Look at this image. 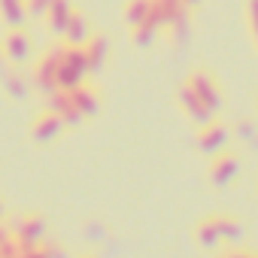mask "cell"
I'll use <instances>...</instances> for the list:
<instances>
[{"mask_svg": "<svg viewBox=\"0 0 258 258\" xmlns=\"http://www.w3.org/2000/svg\"><path fill=\"white\" fill-rule=\"evenodd\" d=\"M228 137H231V131L219 121V118H210V121H204V124H198V134H195V140H198V149L204 152V155H219L225 146H228Z\"/></svg>", "mask_w": 258, "mask_h": 258, "instance_id": "obj_1", "label": "cell"}, {"mask_svg": "<svg viewBox=\"0 0 258 258\" xmlns=\"http://www.w3.org/2000/svg\"><path fill=\"white\" fill-rule=\"evenodd\" d=\"M13 234H16L22 252H25V249H34V246H40L43 237H46V222H43V216H37V213L19 216L16 225H13Z\"/></svg>", "mask_w": 258, "mask_h": 258, "instance_id": "obj_2", "label": "cell"}, {"mask_svg": "<svg viewBox=\"0 0 258 258\" xmlns=\"http://www.w3.org/2000/svg\"><path fill=\"white\" fill-rule=\"evenodd\" d=\"M185 82L195 88V94H198L213 112H219V106H222V88H219V82H216L213 73H207V70H191V73L185 76Z\"/></svg>", "mask_w": 258, "mask_h": 258, "instance_id": "obj_3", "label": "cell"}, {"mask_svg": "<svg viewBox=\"0 0 258 258\" xmlns=\"http://www.w3.org/2000/svg\"><path fill=\"white\" fill-rule=\"evenodd\" d=\"M176 103H179V109L195 121V124H204V121H210V118H216V112L195 94V88L188 85V82H182L179 85V91H176Z\"/></svg>", "mask_w": 258, "mask_h": 258, "instance_id": "obj_4", "label": "cell"}, {"mask_svg": "<svg viewBox=\"0 0 258 258\" xmlns=\"http://www.w3.org/2000/svg\"><path fill=\"white\" fill-rule=\"evenodd\" d=\"M58 58H61V46H52L46 55H40V61L34 64V82L37 88H43L46 94L58 88L55 76H58Z\"/></svg>", "mask_w": 258, "mask_h": 258, "instance_id": "obj_5", "label": "cell"}, {"mask_svg": "<svg viewBox=\"0 0 258 258\" xmlns=\"http://www.w3.org/2000/svg\"><path fill=\"white\" fill-rule=\"evenodd\" d=\"M64 127H67L64 118H61L55 109H46V112H40V115L34 118V124H31V140H34V143H52V140L61 137Z\"/></svg>", "mask_w": 258, "mask_h": 258, "instance_id": "obj_6", "label": "cell"}, {"mask_svg": "<svg viewBox=\"0 0 258 258\" xmlns=\"http://www.w3.org/2000/svg\"><path fill=\"white\" fill-rule=\"evenodd\" d=\"M240 173V158L228 149H222L219 155H213L210 161V182L213 185H231Z\"/></svg>", "mask_w": 258, "mask_h": 258, "instance_id": "obj_7", "label": "cell"}, {"mask_svg": "<svg viewBox=\"0 0 258 258\" xmlns=\"http://www.w3.org/2000/svg\"><path fill=\"white\" fill-rule=\"evenodd\" d=\"M0 49H4V55L10 58V61H25L28 55H31V37H28V31L19 25V28H10V34L4 37V43H0Z\"/></svg>", "mask_w": 258, "mask_h": 258, "instance_id": "obj_8", "label": "cell"}, {"mask_svg": "<svg viewBox=\"0 0 258 258\" xmlns=\"http://www.w3.org/2000/svg\"><path fill=\"white\" fill-rule=\"evenodd\" d=\"M67 94H70L73 106L82 112V118H85V115H94V112H97V106H100V91H97L91 82H79V85H76V88H70Z\"/></svg>", "mask_w": 258, "mask_h": 258, "instance_id": "obj_9", "label": "cell"}, {"mask_svg": "<svg viewBox=\"0 0 258 258\" xmlns=\"http://www.w3.org/2000/svg\"><path fill=\"white\" fill-rule=\"evenodd\" d=\"M49 109H55V112L64 118V124H67V127H76V124L82 121V112L73 106L70 94H67V91H61V88L49 91Z\"/></svg>", "mask_w": 258, "mask_h": 258, "instance_id": "obj_10", "label": "cell"}, {"mask_svg": "<svg viewBox=\"0 0 258 258\" xmlns=\"http://www.w3.org/2000/svg\"><path fill=\"white\" fill-rule=\"evenodd\" d=\"M79 49H82V55H85V64H88V70H97L103 61H106V37L103 34H88L82 43H79Z\"/></svg>", "mask_w": 258, "mask_h": 258, "instance_id": "obj_11", "label": "cell"}, {"mask_svg": "<svg viewBox=\"0 0 258 258\" xmlns=\"http://www.w3.org/2000/svg\"><path fill=\"white\" fill-rule=\"evenodd\" d=\"M73 16V7H70V0H52V7L46 10V19H49V28L55 34H64L67 22Z\"/></svg>", "mask_w": 258, "mask_h": 258, "instance_id": "obj_12", "label": "cell"}, {"mask_svg": "<svg viewBox=\"0 0 258 258\" xmlns=\"http://www.w3.org/2000/svg\"><path fill=\"white\" fill-rule=\"evenodd\" d=\"M195 243H198L201 249H216V246L222 243V237H219V228H216L213 216L201 219V225L195 228Z\"/></svg>", "mask_w": 258, "mask_h": 258, "instance_id": "obj_13", "label": "cell"}, {"mask_svg": "<svg viewBox=\"0 0 258 258\" xmlns=\"http://www.w3.org/2000/svg\"><path fill=\"white\" fill-rule=\"evenodd\" d=\"M213 222H216V228H219V237H222L225 243H237V240L243 237V225H240L234 216H225V213H213Z\"/></svg>", "mask_w": 258, "mask_h": 258, "instance_id": "obj_14", "label": "cell"}, {"mask_svg": "<svg viewBox=\"0 0 258 258\" xmlns=\"http://www.w3.org/2000/svg\"><path fill=\"white\" fill-rule=\"evenodd\" d=\"M88 34H91V31H88V25H85V16H82L79 10H73L70 22H67V28H64V40L73 43V46H79Z\"/></svg>", "mask_w": 258, "mask_h": 258, "instance_id": "obj_15", "label": "cell"}, {"mask_svg": "<svg viewBox=\"0 0 258 258\" xmlns=\"http://www.w3.org/2000/svg\"><path fill=\"white\" fill-rule=\"evenodd\" d=\"M25 0H0V16L7 19V25H13V28H19L22 25V19H25Z\"/></svg>", "mask_w": 258, "mask_h": 258, "instance_id": "obj_16", "label": "cell"}, {"mask_svg": "<svg viewBox=\"0 0 258 258\" xmlns=\"http://www.w3.org/2000/svg\"><path fill=\"white\" fill-rule=\"evenodd\" d=\"M234 134H237L240 140H246V143H249V140H255V137H258V124H255L252 118H243V121H237Z\"/></svg>", "mask_w": 258, "mask_h": 258, "instance_id": "obj_17", "label": "cell"}, {"mask_svg": "<svg viewBox=\"0 0 258 258\" xmlns=\"http://www.w3.org/2000/svg\"><path fill=\"white\" fill-rule=\"evenodd\" d=\"M246 19H249L252 37H255V46H258V0H249L246 4Z\"/></svg>", "mask_w": 258, "mask_h": 258, "instance_id": "obj_18", "label": "cell"}, {"mask_svg": "<svg viewBox=\"0 0 258 258\" xmlns=\"http://www.w3.org/2000/svg\"><path fill=\"white\" fill-rule=\"evenodd\" d=\"M25 7L31 16H46V10L52 7V0H25Z\"/></svg>", "mask_w": 258, "mask_h": 258, "instance_id": "obj_19", "label": "cell"}, {"mask_svg": "<svg viewBox=\"0 0 258 258\" xmlns=\"http://www.w3.org/2000/svg\"><path fill=\"white\" fill-rule=\"evenodd\" d=\"M85 237H91V240H100V237H103V228L91 222V225H85Z\"/></svg>", "mask_w": 258, "mask_h": 258, "instance_id": "obj_20", "label": "cell"}, {"mask_svg": "<svg viewBox=\"0 0 258 258\" xmlns=\"http://www.w3.org/2000/svg\"><path fill=\"white\" fill-rule=\"evenodd\" d=\"M222 258H258V255H252V252H240V249H231V252H225Z\"/></svg>", "mask_w": 258, "mask_h": 258, "instance_id": "obj_21", "label": "cell"}, {"mask_svg": "<svg viewBox=\"0 0 258 258\" xmlns=\"http://www.w3.org/2000/svg\"><path fill=\"white\" fill-rule=\"evenodd\" d=\"M182 4H185V7H198V4H201V0H182Z\"/></svg>", "mask_w": 258, "mask_h": 258, "instance_id": "obj_22", "label": "cell"}, {"mask_svg": "<svg viewBox=\"0 0 258 258\" xmlns=\"http://www.w3.org/2000/svg\"><path fill=\"white\" fill-rule=\"evenodd\" d=\"M255 109H258V97H255Z\"/></svg>", "mask_w": 258, "mask_h": 258, "instance_id": "obj_23", "label": "cell"}, {"mask_svg": "<svg viewBox=\"0 0 258 258\" xmlns=\"http://www.w3.org/2000/svg\"><path fill=\"white\" fill-rule=\"evenodd\" d=\"M0 216H4V207H0Z\"/></svg>", "mask_w": 258, "mask_h": 258, "instance_id": "obj_24", "label": "cell"}, {"mask_svg": "<svg viewBox=\"0 0 258 258\" xmlns=\"http://www.w3.org/2000/svg\"><path fill=\"white\" fill-rule=\"evenodd\" d=\"M82 258H91V255H82Z\"/></svg>", "mask_w": 258, "mask_h": 258, "instance_id": "obj_25", "label": "cell"}]
</instances>
